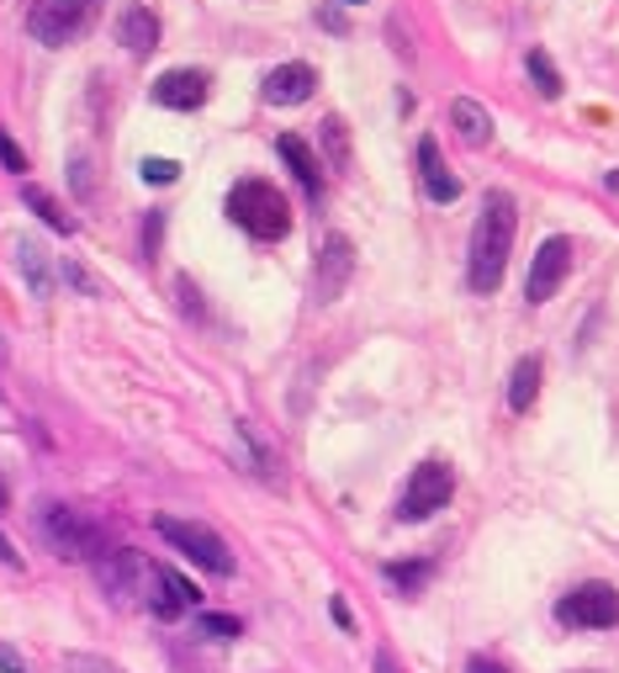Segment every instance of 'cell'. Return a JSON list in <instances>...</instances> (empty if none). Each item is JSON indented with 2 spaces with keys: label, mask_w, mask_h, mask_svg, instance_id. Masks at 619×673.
<instances>
[{
  "label": "cell",
  "mask_w": 619,
  "mask_h": 673,
  "mask_svg": "<svg viewBox=\"0 0 619 673\" xmlns=\"http://www.w3.org/2000/svg\"><path fill=\"white\" fill-rule=\"evenodd\" d=\"M0 165H5L11 176H27V154L16 149V138H11L5 127H0Z\"/></svg>",
  "instance_id": "27"
},
{
  "label": "cell",
  "mask_w": 619,
  "mask_h": 673,
  "mask_svg": "<svg viewBox=\"0 0 619 673\" xmlns=\"http://www.w3.org/2000/svg\"><path fill=\"white\" fill-rule=\"evenodd\" d=\"M354 276V245L345 234H328L324 245H318V271H313V298L318 303H334V298H345V287H350Z\"/></svg>",
  "instance_id": "10"
},
{
  "label": "cell",
  "mask_w": 619,
  "mask_h": 673,
  "mask_svg": "<svg viewBox=\"0 0 619 673\" xmlns=\"http://www.w3.org/2000/svg\"><path fill=\"white\" fill-rule=\"evenodd\" d=\"M212 91V80H206L202 69H165L159 80H154V106H170V112H196Z\"/></svg>",
  "instance_id": "12"
},
{
  "label": "cell",
  "mask_w": 619,
  "mask_h": 673,
  "mask_svg": "<svg viewBox=\"0 0 619 673\" xmlns=\"http://www.w3.org/2000/svg\"><path fill=\"white\" fill-rule=\"evenodd\" d=\"M413 159H418V181H424V197H429V202H440V207H450V202L461 197V181H455V176L444 170L440 144H435V138L424 133V138H418V154H413Z\"/></svg>",
  "instance_id": "13"
},
{
  "label": "cell",
  "mask_w": 619,
  "mask_h": 673,
  "mask_svg": "<svg viewBox=\"0 0 619 673\" xmlns=\"http://www.w3.org/2000/svg\"><path fill=\"white\" fill-rule=\"evenodd\" d=\"M154 530L170 541V551H180L185 562H196L206 573H217V579H234L238 573V557L234 547L202 520H180V515H154Z\"/></svg>",
  "instance_id": "4"
},
{
  "label": "cell",
  "mask_w": 619,
  "mask_h": 673,
  "mask_svg": "<svg viewBox=\"0 0 619 673\" xmlns=\"http://www.w3.org/2000/svg\"><path fill=\"white\" fill-rule=\"evenodd\" d=\"M371 669H376V673H403V669H397V658H392L386 647H382V652H376V663H371Z\"/></svg>",
  "instance_id": "32"
},
{
  "label": "cell",
  "mask_w": 619,
  "mask_h": 673,
  "mask_svg": "<svg viewBox=\"0 0 619 673\" xmlns=\"http://www.w3.org/2000/svg\"><path fill=\"white\" fill-rule=\"evenodd\" d=\"M138 170H144V181H148V186H170V181H180V165H176V159H159V154H154V159H144Z\"/></svg>",
  "instance_id": "26"
},
{
  "label": "cell",
  "mask_w": 619,
  "mask_h": 673,
  "mask_svg": "<svg viewBox=\"0 0 619 673\" xmlns=\"http://www.w3.org/2000/svg\"><path fill=\"white\" fill-rule=\"evenodd\" d=\"M382 573H386V583H392L397 594H418L424 583L435 579V562H429V557H424V562H386Z\"/></svg>",
  "instance_id": "21"
},
{
  "label": "cell",
  "mask_w": 619,
  "mask_h": 673,
  "mask_svg": "<svg viewBox=\"0 0 619 673\" xmlns=\"http://www.w3.org/2000/svg\"><path fill=\"white\" fill-rule=\"evenodd\" d=\"M0 367H5V339H0Z\"/></svg>",
  "instance_id": "35"
},
{
  "label": "cell",
  "mask_w": 619,
  "mask_h": 673,
  "mask_svg": "<svg viewBox=\"0 0 619 673\" xmlns=\"http://www.w3.org/2000/svg\"><path fill=\"white\" fill-rule=\"evenodd\" d=\"M275 154L286 159V170L296 176V186H302V191L318 202V197H324V165L313 159V149H307L296 133H281V138H275Z\"/></svg>",
  "instance_id": "15"
},
{
  "label": "cell",
  "mask_w": 619,
  "mask_h": 673,
  "mask_svg": "<svg viewBox=\"0 0 619 673\" xmlns=\"http://www.w3.org/2000/svg\"><path fill=\"white\" fill-rule=\"evenodd\" d=\"M577 673H588V669H577Z\"/></svg>",
  "instance_id": "37"
},
{
  "label": "cell",
  "mask_w": 619,
  "mask_h": 673,
  "mask_svg": "<svg viewBox=\"0 0 619 673\" xmlns=\"http://www.w3.org/2000/svg\"><path fill=\"white\" fill-rule=\"evenodd\" d=\"M64 669L69 673H122L112 658H95V652H69V658H64Z\"/></svg>",
  "instance_id": "25"
},
{
  "label": "cell",
  "mask_w": 619,
  "mask_h": 673,
  "mask_svg": "<svg viewBox=\"0 0 619 673\" xmlns=\"http://www.w3.org/2000/svg\"><path fill=\"white\" fill-rule=\"evenodd\" d=\"M37 536H43V547L64 557V562H101V557H112L117 541H112V530L86 515V509H69V504H43L37 509Z\"/></svg>",
  "instance_id": "2"
},
{
  "label": "cell",
  "mask_w": 619,
  "mask_h": 673,
  "mask_svg": "<svg viewBox=\"0 0 619 673\" xmlns=\"http://www.w3.org/2000/svg\"><path fill=\"white\" fill-rule=\"evenodd\" d=\"M0 673H32V663L11 642H0Z\"/></svg>",
  "instance_id": "29"
},
{
  "label": "cell",
  "mask_w": 619,
  "mask_h": 673,
  "mask_svg": "<svg viewBox=\"0 0 619 673\" xmlns=\"http://www.w3.org/2000/svg\"><path fill=\"white\" fill-rule=\"evenodd\" d=\"M22 202H27L32 213L43 217V223H48L54 234H75V217L64 213V207L54 202V197H48V191H43V186H22Z\"/></svg>",
  "instance_id": "20"
},
{
  "label": "cell",
  "mask_w": 619,
  "mask_h": 673,
  "mask_svg": "<svg viewBox=\"0 0 619 673\" xmlns=\"http://www.w3.org/2000/svg\"><path fill=\"white\" fill-rule=\"evenodd\" d=\"M196 599H202V594H196V583H185L176 568H159V562H154L148 588H144V610H154L159 620H180Z\"/></svg>",
  "instance_id": "11"
},
{
  "label": "cell",
  "mask_w": 619,
  "mask_h": 673,
  "mask_svg": "<svg viewBox=\"0 0 619 673\" xmlns=\"http://www.w3.org/2000/svg\"><path fill=\"white\" fill-rule=\"evenodd\" d=\"M228 217H234L249 239H266V245L292 234V202L270 181H260V176L234 181V191H228Z\"/></svg>",
  "instance_id": "3"
},
{
  "label": "cell",
  "mask_w": 619,
  "mask_h": 673,
  "mask_svg": "<svg viewBox=\"0 0 619 673\" xmlns=\"http://www.w3.org/2000/svg\"><path fill=\"white\" fill-rule=\"evenodd\" d=\"M117 43L127 48V54H154V43H159V16L148 11V5H122V16H117Z\"/></svg>",
  "instance_id": "16"
},
{
  "label": "cell",
  "mask_w": 619,
  "mask_h": 673,
  "mask_svg": "<svg viewBox=\"0 0 619 673\" xmlns=\"http://www.w3.org/2000/svg\"><path fill=\"white\" fill-rule=\"evenodd\" d=\"M556 620L572 631H609V626H619V588L615 583H577L572 594H561Z\"/></svg>",
  "instance_id": "7"
},
{
  "label": "cell",
  "mask_w": 619,
  "mask_h": 673,
  "mask_svg": "<svg viewBox=\"0 0 619 673\" xmlns=\"http://www.w3.org/2000/svg\"><path fill=\"white\" fill-rule=\"evenodd\" d=\"M95 16H101V0H32L27 32L43 48H69L80 32H90Z\"/></svg>",
  "instance_id": "5"
},
{
  "label": "cell",
  "mask_w": 619,
  "mask_h": 673,
  "mask_svg": "<svg viewBox=\"0 0 619 673\" xmlns=\"http://www.w3.org/2000/svg\"><path fill=\"white\" fill-rule=\"evenodd\" d=\"M16 255H22V276H27V287L37 292V298H48V292H54V260H48V249L32 245V239H22Z\"/></svg>",
  "instance_id": "19"
},
{
  "label": "cell",
  "mask_w": 619,
  "mask_h": 673,
  "mask_svg": "<svg viewBox=\"0 0 619 673\" xmlns=\"http://www.w3.org/2000/svg\"><path fill=\"white\" fill-rule=\"evenodd\" d=\"M572 276V239L566 234H551L545 245L534 249V260H530V276H525V298H530L534 307L540 303H551L561 292V281Z\"/></svg>",
  "instance_id": "9"
},
{
  "label": "cell",
  "mask_w": 619,
  "mask_h": 673,
  "mask_svg": "<svg viewBox=\"0 0 619 673\" xmlns=\"http://www.w3.org/2000/svg\"><path fill=\"white\" fill-rule=\"evenodd\" d=\"M525 69H530L534 91L545 96V101H556V96H561V75H556V64L545 59V54H540V48H530V59H525Z\"/></svg>",
  "instance_id": "23"
},
{
  "label": "cell",
  "mask_w": 619,
  "mask_h": 673,
  "mask_svg": "<svg viewBox=\"0 0 619 673\" xmlns=\"http://www.w3.org/2000/svg\"><path fill=\"white\" fill-rule=\"evenodd\" d=\"M466 673H508V669H503V663H493V658H472V663H466Z\"/></svg>",
  "instance_id": "31"
},
{
  "label": "cell",
  "mask_w": 619,
  "mask_h": 673,
  "mask_svg": "<svg viewBox=\"0 0 619 673\" xmlns=\"http://www.w3.org/2000/svg\"><path fill=\"white\" fill-rule=\"evenodd\" d=\"M328 610H334V620H339L345 631H354V610H350V599H345V594H334V599H328Z\"/></svg>",
  "instance_id": "30"
},
{
  "label": "cell",
  "mask_w": 619,
  "mask_h": 673,
  "mask_svg": "<svg viewBox=\"0 0 619 673\" xmlns=\"http://www.w3.org/2000/svg\"><path fill=\"white\" fill-rule=\"evenodd\" d=\"M540 377H545V361H540V356H519V367L508 377V408H514V414H530L534 408Z\"/></svg>",
  "instance_id": "18"
},
{
  "label": "cell",
  "mask_w": 619,
  "mask_h": 673,
  "mask_svg": "<svg viewBox=\"0 0 619 673\" xmlns=\"http://www.w3.org/2000/svg\"><path fill=\"white\" fill-rule=\"evenodd\" d=\"M95 573H101L106 594H112L117 605H144V588H148V573H154V562H148L144 551L117 547L112 557H101V562H95Z\"/></svg>",
  "instance_id": "8"
},
{
  "label": "cell",
  "mask_w": 619,
  "mask_h": 673,
  "mask_svg": "<svg viewBox=\"0 0 619 673\" xmlns=\"http://www.w3.org/2000/svg\"><path fill=\"white\" fill-rule=\"evenodd\" d=\"M196 637H202V642H234V637H244V626H238V615L202 610L196 615Z\"/></svg>",
  "instance_id": "22"
},
{
  "label": "cell",
  "mask_w": 619,
  "mask_h": 673,
  "mask_svg": "<svg viewBox=\"0 0 619 673\" xmlns=\"http://www.w3.org/2000/svg\"><path fill=\"white\" fill-rule=\"evenodd\" d=\"M450 123H455V133H461L472 149H487V144H493V112H487L476 96H455V101H450Z\"/></svg>",
  "instance_id": "17"
},
{
  "label": "cell",
  "mask_w": 619,
  "mask_h": 673,
  "mask_svg": "<svg viewBox=\"0 0 619 673\" xmlns=\"http://www.w3.org/2000/svg\"><path fill=\"white\" fill-rule=\"evenodd\" d=\"M313 91H318V69H313V64H275L266 75L270 106H302Z\"/></svg>",
  "instance_id": "14"
},
{
  "label": "cell",
  "mask_w": 619,
  "mask_h": 673,
  "mask_svg": "<svg viewBox=\"0 0 619 673\" xmlns=\"http://www.w3.org/2000/svg\"><path fill=\"white\" fill-rule=\"evenodd\" d=\"M0 562H5V568H22V557L11 551V541H5V536H0Z\"/></svg>",
  "instance_id": "33"
},
{
  "label": "cell",
  "mask_w": 619,
  "mask_h": 673,
  "mask_svg": "<svg viewBox=\"0 0 619 673\" xmlns=\"http://www.w3.org/2000/svg\"><path fill=\"white\" fill-rule=\"evenodd\" d=\"M159 234H165V213H148V223H144V255L148 260L159 255Z\"/></svg>",
  "instance_id": "28"
},
{
  "label": "cell",
  "mask_w": 619,
  "mask_h": 673,
  "mask_svg": "<svg viewBox=\"0 0 619 673\" xmlns=\"http://www.w3.org/2000/svg\"><path fill=\"white\" fill-rule=\"evenodd\" d=\"M11 509V483H5V472H0V515Z\"/></svg>",
  "instance_id": "34"
},
{
  "label": "cell",
  "mask_w": 619,
  "mask_h": 673,
  "mask_svg": "<svg viewBox=\"0 0 619 673\" xmlns=\"http://www.w3.org/2000/svg\"><path fill=\"white\" fill-rule=\"evenodd\" d=\"M324 154L334 170H350V133H345L339 117H324Z\"/></svg>",
  "instance_id": "24"
},
{
  "label": "cell",
  "mask_w": 619,
  "mask_h": 673,
  "mask_svg": "<svg viewBox=\"0 0 619 673\" xmlns=\"http://www.w3.org/2000/svg\"><path fill=\"white\" fill-rule=\"evenodd\" d=\"M450 498H455V472H450L444 461H418L403 498H397V520L403 525L429 520V515H440Z\"/></svg>",
  "instance_id": "6"
},
{
  "label": "cell",
  "mask_w": 619,
  "mask_h": 673,
  "mask_svg": "<svg viewBox=\"0 0 619 673\" xmlns=\"http://www.w3.org/2000/svg\"><path fill=\"white\" fill-rule=\"evenodd\" d=\"M514 228H519V207L508 191H487L482 197V213L472 228V249H466V281H472L476 298H493L503 287L508 271V255H514Z\"/></svg>",
  "instance_id": "1"
},
{
  "label": "cell",
  "mask_w": 619,
  "mask_h": 673,
  "mask_svg": "<svg viewBox=\"0 0 619 673\" xmlns=\"http://www.w3.org/2000/svg\"><path fill=\"white\" fill-rule=\"evenodd\" d=\"M350 5H365V0H350Z\"/></svg>",
  "instance_id": "36"
}]
</instances>
